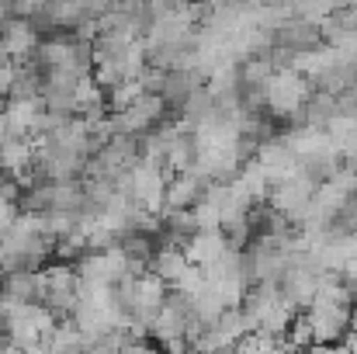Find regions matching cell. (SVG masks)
<instances>
[{"label": "cell", "instance_id": "1", "mask_svg": "<svg viewBox=\"0 0 357 354\" xmlns=\"http://www.w3.org/2000/svg\"><path fill=\"white\" fill-rule=\"evenodd\" d=\"M243 316L250 323V334H267V337H284L295 323V306L288 302V295L281 292L278 281H260L250 285L243 295Z\"/></svg>", "mask_w": 357, "mask_h": 354}, {"label": "cell", "instance_id": "2", "mask_svg": "<svg viewBox=\"0 0 357 354\" xmlns=\"http://www.w3.org/2000/svg\"><path fill=\"white\" fill-rule=\"evenodd\" d=\"M312 80L302 77L298 70H274L267 80V115L284 118V121H298L309 98H312Z\"/></svg>", "mask_w": 357, "mask_h": 354}, {"label": "cell", "instance_id": "3", "mask_svg": "<svg viewBox=\"0 0 357 354\" xmlns=\"http://www.w3.org/2000/svg\"><path fill=\"white\" fill-rule=\"evenodd\" d=\"M3 313H7V334L3 337L21 351L42 348L45 337L56 330V313L42 302H21V306H10Z\"/></svg>", "mask_w": 357, "mask_h": 354}, {"label": "cell", "instance_id": "4", "mask_svg": "<svg viewBox=\"0 0 357 354\" xmlns=\"http://www.w3.org/2000/svg\"><path fill=\"white\" fill-rule=\"evenodd\" d=\"M38 302L49 306L56 316H73L80 306V274L70 264H45L38 267Z\"/></svg>", "mask_w": 357, "mask_h": 354}, {"label": "cell", "instance_id": "5", "mask_svg": "<svg viewBox=\"0 0 357 354\" xmlns=\"http://www.w3.org/2000/svg\"><path fill=\"white\" fill-rule=\"evenodd\" d=\"M167 184H170V174L160 160H149V156H139L128 170V195L139 209L146 212H156L163 216V205H167Z\"/></svg>", "mask_w": 357, "mask_h": 354}, {"label": "cell", "instance_id": "6", "mask_svg": "<svg viewBox=\"0 0 357 354\" xmlns=\"http://www.w3.org/2000/svg\"><path fill=\"white\" fill-rule=\"evenodd\" d=\"M73 267L80 274V285H121L125 278H132V264H128L121 246L87 250L84 257H77Z\"/></svg>", "mask_w": 357, "mask_h": 354}, {"label": "cell", "instance_id": "7", "mask_svg": "<svg viewBox=\"0 0 357 354\" xmlns=\"http://www.w3.org/2000/svg\"><path fill=\"white\" fill-rule=\"evenodd\" d=\"M316 188H319V181L312 177V174H295L291 181H284V184H278V188H271V209L274 212H281L291 226H302L305 223V216H309V205H312V195H316Z\"/></svg>", "mask_w": 357, "mask_h": 354}, {"label": "cell", "instance_id": "8", "mask_svg": "<svg viewBox=\"0 0 357 354\" xmlns=\"http://www.w3.org/2000/svg\"><path fill=\"white\" fill-rule=\"evenodd\" d=\"M42 31L35 28L31 17H14L3 24L0 35V63H31L38 45H42Z\"/></svg>", "mask_w": 357, "mask_h": 354}, {"label": "cell", "instance_id": "9", "mask_svg": "<svg viewBox=\"0 0 357 354\" xmlns=\"http://www.w3.org/2000/svg\"><path fill=\"white\" fill-rule=\"evenodd\" d=\"M253 160H257V167L264 170V177L271 181V188H278V184L291 181L295 174H302V160L288 149L284 139H267V142H260L257 153H253Z\"/></svg>", "mask_w": 357, "mask_h": 354}, {"label": "cell", "instance_id": "10", "mask_svg": "<svg viewBox=\"0 0 357 354\" xmlns=\"http://www.w3.org/2000/svg\"><path fill=\"white\" fill-rule=\"evenodd\" d=\"M167 101L160 98V94H142L135 105H128L125 112H112V115L119 118V132L125 135H146V132H153L163 118H167Z\"/></svg>", "mask_w": 357, "mask_h": 354}, {"label": "cell", "instance_id": "11", "mask_svg": "<svg viewBox=\"0 0 357 354\" xmlns=\"http://www.w3.org/2000/svg\"><path fill=\"white\" fill-rule=\"evenodd\" d=\"M188 323H191V306L188 299L181 295H167V302L160 306V313L153 316L149 323V337H156L160 344H170V341H188Z\"/></svg>", "mask_w": 357, "mask_h": 354}, {"label": "cell", "instance_id": "12", "mask_svg": "<svg viewBox=\"0 0 357 354\" xmlns=\"http://www.w3.org/2000/svg\"><path fill=\"white\" fill-rule=\"evenodd\" d=\"M3 115H7V125H10L14 139H35L38 125H42V115H45V105H42V98H7L3 101Z\"/></svg>", "mask_w": 357, "mask_h": 354}, {"label": "cell", "instance_id": "13", "mask_svg": "<svg viewBox=\"0 0 357 354\" xmlns=\"http://www.w3.org/2000/svg\"><path fill=\"white\" fill-rule=\"evenodd\" d=\"M229 250H233V243H229V236L222 233V230H202V233H195L184 243L188 260L198 264L202 271H208V267H212L215 260H222Z\"/></svg>", "mask_w": 357, "mask_h": 354}, {"label": "cell", "instance_id": "14", "mask_svg": "<svg viewBox=\"0 0 357 354\" xmlns=\"http://www.w3.org/2000/svg\"><path fill=\"white\" fill-rule=\"evenodd\" d=\"M212 181L208 177H202V174H174L170 177V184H167V205H163V212H184V209H195L198 202H202V195H205V188H208Z\"/></svg>", "mask_w": 357, "mask_h": 354}, {"label": "cell", "instance_id": "15", "mask_svg": "<svg viewBox=\"0 0 357 354\" xmlns=\"http://www.w3.org/2000/svg\"><path fill=\"white\" fill-rule=\"evenodd\" d=\"M274 45H281V49H288V52H309V49H316V45H323V31H319V24H312V21H302V17H291V21H284L278 31H274Z\"/></svg>", "mask_w": 357, "mask_h": 354}, {"label": "cell", "instance_id": "16", "mask_svg": "<svg viewBox=\"0 0 357 354\" xmlns=\"http://www.w3.org/2000/svg\"><path fill=\"white\" fill-rule=\"evenodd\" d=\"M229 188H233V195H236L239 202H246L250 209L271 198V181L264 177V170L257 167V160H246L239 167V174L229 181Z\"/></svg>", "mask_w": 357, "mask_h": 354}, {"label": "cell", "instance_id": "17", "mask_svg": "<svg viewBox=\"0 0 357 354\" xmlns=\"http://www.w3.org/2000/svg\"><path fill=\"white\" fill-rule=\"evenodd\" d=\"M205 87V77L198 70H163V84H160V98L167 101V108H181L195 91Z\"/></svg>", "mask_w": 357, "mask_h": 354}, {"label": "cell", "instance_id": "18", "mask_svg": "<svg viewBox=\"0 0 357 354\" xmlns=\"http://www.w3.org/2000/svg\"><path fill=\"white\" fill-rule=\"evenodd\" d=\"M21 302H38V271H10L0 278V306H21Z\"/></svg>", "mask_w": 357, "mask_h": 354}, {"label": "cell", "instance_id": "19", "mask_svg": "<svg viewBox=\"0 0 357 354\" xmlns=\"http://www.w3.org/2000/svg\"><path fill=\"white\" fill-rule=\"evenodd\" d=\"M163 167L167 174H191L198 167V146H195V135L177 128V135L170 139L167 153H163Z\"/></svg>", "mask_w": 357, "mask_h": 354}, {"label": "cell", "instance_id": "20", "mask_svg": "<svg viewBox=\"0 0 357 354\" xmlns=\"http://www.w3.org/2000/svg\"><path fill=\"white\" fill-rule=\"evenodd\" d=\"M188 267H191V260H188L184 246H174V243H163V246L153 253V260H149V271H153L156 278H163L170 288L184 278Z\"/></svg>", "mask_w": 357, "mask_h": 354}, {"label": "cell", "instance_id": "21", "mask_svg": "<svg viewBox=\"0 0 357 354\" xmlns=\"http://www.w3.org/2000/svg\"><path fill=\"white\" fill-rule=\"evenodd\" d=\"M0 167H3V174H14V177L28 174V170L35 167V142L10 135V139L0 146Z\"/></svg>", "mask_w": 357, "mask_h": 354}, {"label": "cell", "instance_id": "22", "mask_svg": "<svg viewBox=\"0 0 357 354\" xmlns=\"http://www.w3.org/2000/svg\"><path fill=\"white\" fill-rule=\"evenodd\" d=\"M42 348L45 354H87V337L73 320H66V323H56V330L45 337Z\"/></svg>", "mask_w": 357, "mask_h": 354}, {"label": "cell", "instance_id": "23", "mask_svg": "<svg viewBox=\"0 0 357 354\" xmlns=\"http://www.w3.org/2000/svg\"><path fill=\"white\" fill-rule=\"evenodd\" d=\"M94 108H108V91L94 80V73H87L77 84V115H87Z\"/></svg>", "mask_w": 357, "mask_h": 354}, {"label": "cell", "instance_id": "24", "mask_svg": "<svg viewBox=\"0 0 357 354\" xmlns=\"http://www.w3.org/2000/svg\"><path fill=\"white\" fill-rule=\"evenodd\" d=\"M21 188H17V181H3L0 184V236L7 233L10 226H14V219L21 216Z\"/></svg>", "mask_w": 357, "mask_h": 354}, {"label": "cell", "instance_id": "25", "mask_svg": "<svg viewBox=\"0 0 357 354\" xmlns=\"http://www.w3.org/2000/svg\"><path fill=\"white\" fill-rule=\"evenodd\" d=\"M291 10H295V17L312 21V24H323L337 14L333 0H291Z\"/></svg>", "mask_w": 357, "mask_h": 354}, {"label": "cell", "instance_id": "26", "mask_svg": "<svg viewBox=\"0 0 357 354\" xmlns=\"http://www.w3.org/2000/svg\"><path fill=\"white\" fill-rule=\"evenodd\" d=\"M142 94H149L142 80H125V84H119L115 91H108V108H112V112H125V108L135 105Z\"/></svg>", "mask_w": 357, "mask_h": 354}, {"label": "cell", "instance_id": "27", "mask_svg": "<svg viewBox=\"0 0 357 354\" xmlns=\"http://www.w3.org/2000/svg\"><path fill=\"white\" fill-rule=\"evenodd\" d=\"M87 250H91V246H87V236L80 233V230H73L70 236L56 239V250H52V253H56L59 260H77V257H84Z\"/></svg>", "mask_w": 357, "mask_h": 354}, {"label": "cell", "instance_id": "28", "mask_svg": "<svg viewBox=\"0 0 357 354\" xmlns=\"http://www.w3.org/2000/svg\"><path fill=\"white\" fill-rule=\"evenodd\" d=\"M14 80H17V63H0V98L10 94Z\"/></svg>", "mask_w": 357, "mask_h": 354}, {"label": "cell", "instance_id": "29", "mask_svg": "<svg viewBox=\"0 0 357 354\" xmlns=\"http://www.w3.org/2000/svg\"><path fill=\"white\" fill-rule=\"evenodd\" d=\"M14 3V17H35L49 0H10Z\"/></svg>", "mask_w": 357, "mask_h": 354}, {"label": "cell", "instance_id": "30", "mask_svg": "<svg viewBox=\"0 0 357 354\" xmlns=\"http://www.w3.org/2000/svg\"><path fill=\"white\" fill-rule=\"evenodd\" d=\"M80 3H84V10H87L91 17H101V14H108L119 0H80Z\"/></svg>", "mask_w": 357, "mask_h": 354}, {"label": "cell", "instance_id": "31", "mask_svg": "<svg viewBox=\"0 0 357 354\" xmlns=\"http://www.w3.org/2000/svg\"><path fill=\"white\" fill-rule=\"evenodd\" d=\"M7 21H14V3H10V0H0V28H3Z\"/></svg>", "mask_w": 357, "mask_h": 354}, {"label": "cell", "instance_id": "32", "mask_svg": "<svg viewBox=\"0 0 357 354\" xmlns=\"http://www.w3.org/2000/svg\"><path fill=\"white\" fill-rule=\"evenodd\" d=\"M357 0H333V7H337V10H347V7H354Z\"/></svg>", "mask_w": 357, "mask_h": 354}, {"label": "cell", "instance_id": "33", "mask_svg": "<svg viewBox=\"0 0 357 354\" xmlns=\"http://www.w3.org/2000/svg\"><path fill=\"white\" fill-rule=\"evenodd\" d=\"M351 198L357 202V174H354V188H351Z\"/></svg>", "mask_w": 357, "mask_h": 354}, {"label": "cell", "instance_id": "34", "mask_svg": "<svg viewBox=\"0 0 357 354\" xmlns=\"http://www.w3.org/2000/svg\"><path fill=\"white\" fill-rule=\"evenodd\" d=\"M24 354H45V348H31V351H24Z\"/></svg>", "mask_w": 357, "mask_h": 354}, {"label": "cell", "instance_id": "35", "mask_svg": "<svg viewBox=\"0 0 357 354\" xmlns=\"http://www.w3.org/2000/svg\"><path fill=\"white\" fill-rule=\"evenodd\" d=\"M351 87H354V91H357V63H354V84H351Z\"/></svg>", "mask_w": 357, "mask_h": 354}, {"label": "cell", "instance_id": "36", "mask_svg": "<svg viewBox=\"0 0 357 354\" xmlns=\"http://www.w3.org/2000/svg\"><path fill=\"white\" fill-rule=\"evenodd\" d=\"M354 354H357V351H354Z\"/></svg>", "mask_w": 357, "mask_h": 354}]
</instances>
